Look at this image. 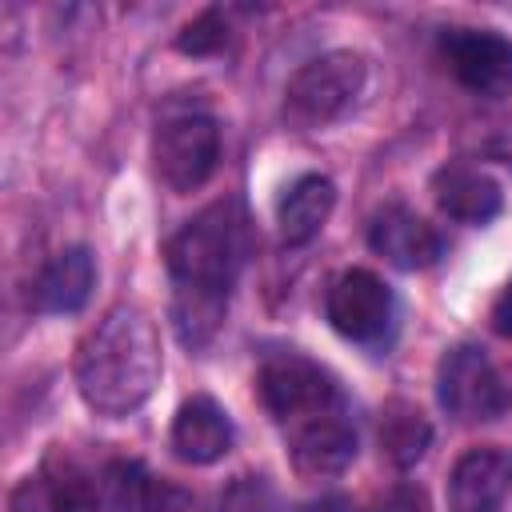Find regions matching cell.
<instances>
[{
	"instance_id": "cell-1",
	"label": "cell",
	"mask_w": 512,
	"mask_h": 512,
	"mask_svg": "<svg viewBox=\"0 0 512 512\" xmlns=\"http://www.w3.org/2000/svg\"><path fill=\"white\" fill-rule=\"evenodd\" d=\"M248 248V216L232 196L200 208L168 236L164 264L172 276V324L180 344L204 348L220 332Z\"/></svg>"
},
{
	"instance_id": "cell-2",
	"label": "cell",
	"mask_w": 512,
	"mask_h": 512,
	"mask_svg": "<svg viewBox=\"0 0 512 512\" xmlns=\"http://www.w3.org/2000/svg\"><path fill=\"white\" fill-rule=\"evenodd\" d=\"M164 372L156 320L136 304H116L76 344L72 376L80 400L108 420H124L148 404Z\"/></svg>"
},
{
	"instance_id": "cell-3",
	"label": "cell",
	"mask_w": 512,
	"mask_h": 512,
	"mask_svg": "<svg viewBox=\"0 0 512 512\" xmlns=\"http://www.w3.org/2000/svg\"><path fill=\"white\" fill-rule=\"evenodd\" d=\"M368 88V56L352 48L324 52L300 64L284 84V120L300 132L344 120Z\"/></svg>"
},
{
	"instance_id": "cell-4",
	"label": "cell",
	"mask_w": 512,
	"mask_h": 512,
	"mask_svg": "<svg viewBox=\"0 0 512 512\" xmlns=\"http://www.w3.org/2000/svg\"><path fill=\"white\" fill-rule=\"evenodd\" d=\"M256 396L264 404V412L276 420V424H300L308 416H320V412H332L340 408V384L336 376L300 356V352H272L260 360V372H256Z\"/></svg>"
},
{
	"instance_id": "cell-5",
	"label": "cell",
	"mask_w": 512,
	"mask_h": 512,
	"mask_svg": "<svg viewBox=\"0 0 512 512\" xmlns=\"http://www.w3.org/2000/svg\"><path fill=\"white\" fill-rule=\"evenodd\" d=\"M436 400L452 420L480 424L496 420L512 404V392L480 344H456L436 364Z\"/></svg>"
},
{
	"instance_id": "cell-6",
	"label": "cell",
	"mask_w": 512,
	"mask_h": 512,
	"mask_svg": "<svg viewBox=\"0 0 512 512\" xmlns=\"http://www.w3.org/2000/svg\"><path fill=\"white\" fill-rule=\"evenodd\" d=\"M152 164L160 184L176 196L204 188L220 164V124L204 112L168 116L152 136Z\"/></svg>"
},
{
	"instance_id": "cell-7",
	"label": "cell",
	"mask_w": 512,
	"mask_h": 512,
	"mask_svg": "<svg viewBox=\"0 0 512 512\" xmlns=\"http://www.w3.org/2000/svg\"><path fill=\"white\" fill-rule=\"evenodd\" d=\"M328 324L352 344H380L396 324L392 288L368 268H344L324 292Z\"/></svg>"
},
{
	"instance_id": "cell-8",
	"label": "cell",
	"mask_w": 512,
	"mask_h": 512,
	"mask_svg": "<svg viewBox=\"0 0 512 512\" xmlns=\"http://www.w3.org/2000/svg\"><path fill=\"white\" fill-rule=\"evenodd\" d=\"M436 52L456 84L476 96H512V40L492 28H444Z\"/></svg>"
},
{
	"instance_id": "cell-9",
	"label": "cell",
	"mask_w": 512,
	"mask_h": 512,
	"mask_svg": "<svg viewBox=\"0 0 512 512\" xmlns=\"http://www.w3.org/2000/svg\"><path fill=\"white\" fill-rule=\"evenodd\" d=\"M8 512H100V472H88L76 456L56 448L12 488Z\"/></svg>"
},
{
	"instance_id": "cell-10",
	"label": "cell",
	"mask_w": 512,
	"mask_h": 512,
	"mask_svg": "<svg viewBox=\"0 0 512 512\" xmlns=\"http://www.w3.org/2000/svg\"><path fill=\"white\" fill-rule=\"evenodd\" d=\"M288 460L300 480H328L340 476L356 460V428L344 408L308 416L288 428Z\"/></svg>"
},
{
	"instance_id": "cell-11",
	"label": "cell",
	"mask_w": 512,
	"mask_h": 512,
	"mask_svg": "<svg viewBox=\"0 0 512 512\" xmlns=\"http://www.w3.org/2000/svg\"><path fill=\"white\" fill-rule=\"evenodd\" d=\"M512 492V448L476 444L448 472V512H496Z\"/></svg>"
},
{
	"instance_id": "cell-12",
	"label": "cell",
	"mask_w": 512,
	"mask_h": 512,
	"mask_svg": "<svg viewBox=\"0 0 512 512\" xmlns=\"http://www.w3.org/2000/svg\"><path fill=\"white\" fill-rule=\"evenodd\" d=\"M368 248L400 272H420V268H432L440 260L444 240L408 204H384L368 224Z\"/></svg>"
},
{
	"instance_id": "cell-13",
	"label": "cell",
	"mask_w": 512,
	"mask_h": 512,
	"mask_svg": "<svg viewBox=\"0 0 512 512\" xmlns=\"http://www.w3.org/2000/svg\"><path fill=\"white\" fill-rule=\"evenodd\" d=\"M192 504V496L156 476L148 464L140 460H108L100 468V512H184Z\"/></svg>"
},
{
	"instance_id": "cell-14",
	"label": "cell",
	"mask_w": 512,
	"mask_h": 512,
	"mask_svg": "<svg viewBox=\"0 0 512 512\" xmlns=\"http://www.w3.org/2000/svg\"><path fill=\"white\" fill-rule=\"evenodd\" d=\"M96 288V260L84 244L60 248L32 280L28 288V308L40 316H72L88 304Z\"/></svg>"
},
{
	"instance_id": "cell-15",
	"label": "cell",
	"mask_w": 512,
	"mask_h": 512,
	"mask_svg": "<svg viewBox=\"0 0 512 512\" xmlns=\"http://www.w3.org/2000/svg\"><path fill=\"white\" fill-rule=\"evenodd\" d=\"M232 440H236V428L212 396H192L172 416L168 444L184 464H216L220 456H228Z\"/></svg>"
},
{
	"instance_id": "cell-16",
	"label": "cell",
	"mask_w": 512,
	"mask_h": 512,
	"mask_svg": "<svg viewBox=\"0 0 512 512\" xmlns=\"http://www.w3.org/2000/svg\"><path fill=\"white\" fill-rule=\"evenodd\" d=\"M432 196H436V208L460 224H488L504 208L500 184L484 168H472V164L436 168L432 172Z\"/></svg>"
},
{
	"instance_id": "cell-17",
	"label": "cell",
	"mask_w": 512,
	"mask_h": 512,
	"mask_svg": "<svg viewBox=\"0 0 512 512\" xmlns=\"http://www.w3.org/2000/svg\"><path fill=\"white\" fill-rule=\"evenodd\" d=\"M336 208V184L320 172H304L296 176L280 204H276V232H280V244L284 248H304L320 236V228L328 224Z\"/></svg>"
},
{
	"instance_id": "cell-18",
	"label": "cell",
	"mask_w": 512,
	"mask_h": 512,
	"mask_svg": "<svg viewBox=\"0 0 512 512\" xmlns=\"http://www.w3.org/2000/svg\"><path fill=\"white\" fill-rule=\"evenodd\" d=\"M376 436H380V456L388 464L412 468L428 452V444H432V424H428V416L412 400H388L380 408Z\"/></svg>"
},
{
	"instance_id": "cell-19",
	"label": "cell",
	"mask_w": 512,
	"mask_h": 512,
	"mask_svg": "<svg viewBox=\"0 0 512 512\" xmlns=\"http://www.w3.org/2000/svg\"><path fill=\"white\" fill-rule=\"evenodd\" d=\"M208 512H284V508H280V492L272 488L268 476L244 472V476L228 480V484L212 496Z\"/></svg>"
},
{
	"instance_id": "cell-20",
	"label": "cell",
	"mask_w": 512,
	"mask_h": 512,
	"mask_svg": "<svg viewBox=\"0 0 512 512\" xmlns=\"http://www.w3.org/2000/svg\"><path fill=\"white\" fill-rule=\"evenodd\" d=\"M176 48L184 56H216L228 48V24L220 16V8H204L196 20H188L176 36Z\"/></svg>"
},
{
	"instance_id": "cell-21",
	"label": "cell",
	"mask_w": 512,
	"mask_h": 512,
	"mask_svg": "<svg viewBox=\"0 0 512 512\" xmlns=\"http://www.w3.org/2000/svg\"><path fill=\"white\" fill-rule=\"evenodd\" d=\"M372 512H432V500L416 480H400L376 500Z\"/></svg>"
},
{
	"instance_id": "cell-22",
	"label": "cell",
	"mask_w": 512,
	"mask_h": 512,
	"mask_svg": "<svg viewBox=\"0 0 512 512\" xmlns=\"http://www.w3.org/2000/svg\"><path fill=\"white\" fill-rule=\"evenodd\" d=\"M488 320H492V332H496V336H508V340H512V280H508V284L500 288V296L492 300Z\"/></svg>"
},
{
	"instance_id": "cell-23",
	"label": "cell",
	"mask_w": 512,
	"mask_h": 512,
	"mask_svg": "<svg viewBox=\"0 0 512 512\" xmlns=\"http://www.w3.org/2000/svg\"><path fill=\"white\" fill-rule=\"evenodd\" d=\"M492 152H496V156H500V160L512 168V128H508V132H504V136L492 144Z\"/></svg>"
},
{
	"instance_id": "cell-24",
	"label": "cell",
	"mask_w": 512,
	"mask_h": 512,
	"mask_svg": "<svg viewBox=\"0 0 512 512\" xmlns=\"http://www.w3.org/2000/svg\"><path fill=\"white\" fill-rule=\"evenodd\" d=\"M332 508H336V512H360V508H352V504H348V500H336V504H332Z\"/></svg>"
}]
</instances>
